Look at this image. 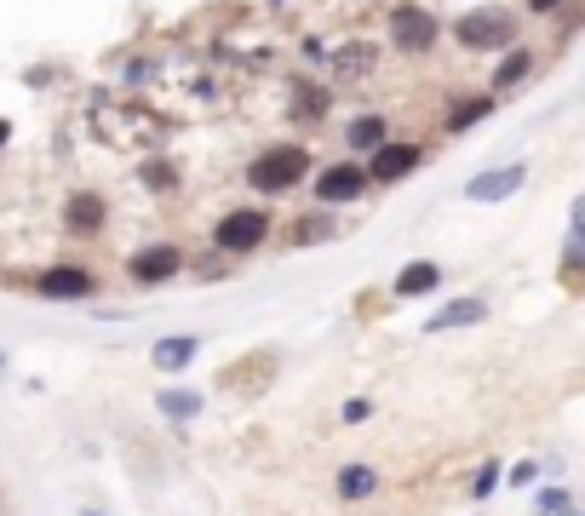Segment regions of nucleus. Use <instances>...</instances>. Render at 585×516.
I'll use <instances>...</instances> for the list:
<instances>
[{
	"label": "nucleus",
	"instance_id": "0eeeda50",
	"mask_svg": "<svg viewBox=\"0 0 585 516\" xmlns=\"http://www.w3.org/2000/svg\"><path fill=\"white\" fill-rule=\"evenodd\" d=\"M185 270V247L178 242H144L138 253H127V282L132 287H161Z\"/></svg>",
	"mask_w": 585,
	"mask_h": 516
},
{
	"label": "nucleus",
	"instance_id": "4be33fe9",
	"mask_svg": "<svg viewBox=\"0 0 585 516\" xmlns=\"http://www.w3.org/2000/svg\"><path fill=\"white\" fill-rule=\"evenodd\" d=\"M569 505H574L569 488H539V493H534V511H539V516H562Z\"/></svg>",
	"mask_w": 585,
	"mask_h": 516
},
{
	"label": "nucleus",
	"instance_id": "4468645a",
	"mask_svg": "<svg viewBox=\"0 0 585 516\" xmlns=\"http://www.w3.org/2000/svg\"><path fill=\"white\" fill-rule=\"evenodd\" d=\"M328 104H333V92H328V87H293L288 115H293L298 127H321V121H328Z\"/></svg>",
	"mask_w": 585,
	"mask_h": 516
},
{
	"label": "nucleus",
	"instance_id": "a211bd4d",
	"mask_svg": "<svg viewBox=\"0 0 585 516\" xmlns=\"http://www.w3.org/2000/svg\"><path fill=\"white\" fill-rule=\"evenodd\" d=\"M138 178H144V190H155V195L178 190V167L167 162V155H144V162H138Z\"/></svg>",
	"mask_w": 585,
	"mask_h": 516
},
{
	"label": "nucleus",
	"instance_id": "dca6fc26",
	"mask_svg": "<svg viewBox=\"0 0 585 516\" xmlns=\"http://www.w3.org/2000/svg\"><path fill=\"white\" fill-rule=\"evenodd\" d=\"M534 64H539V57H534L529 47H506V57H499V69H494V87H488V92H506V87H517V81H529Z\"/></svg>",
	"mask_w": 585,
	"mask_h": 516
},
{
	"label": "nucleus",
	"instance_id": "6ab92c4d",
	"mask_svg": "<svg viewBox=\"0 0 585 516\" xmlns=\"http://www.w3.org/2000/svg\"><path fill=\"white\" fill-rule=\"evenodd\" d=\"M373 69V47H345V52H333V75L339 81H351V75H368Z\"/></svg>",
	"mask_w": 585,
	"mask_h": 516
},
{
	"label": "nucleus",
	"instance_id": "9b49d317",
	"mask_svg": "<svg viewBox=\"0 0 585 516\" xmlns=\"http://www.w3.org/2000/svg\"><path fill=\"white\" fill-rule=\"evenodd\" d=\"M488 299L482 293H471V299H454V305H442L431 322H425V333H448V327H476V322H488Z\"/></svg>",
	"mask_w": 585,
	"mask_h": 516
},
{
	"label": "nucleus",
	"instance_id": "f257e3e1",
	"mask_svg": "<svg viewBox=\"0 0 585 516\" xmlns=\"http://www.w3.org/2000/svg\"><path fill=\"white\" fill-rule=\"evenodd\" d=\"M310 178V150L305 144H270L247 162V184L258 195H288Z\"/></svg>",
	"mask_w": 585,
	"mask_h": 516
},
{
	"label": "nucleus",
	"instance_id": "6e6552de",
	"mask_svg": "<svg viewBox=\"0 0 585 516\" xmlns=\"http://www.w3.org/2000/svg\"><path fill=\"white\" fill-rule=\"evenodd\" d=\"M419 162H425V150L419 144H379L368 150V162H361V172H368V184H402L408 172H419Z\"/></svg>",
	"mask_w": 585,
	"mask_h": 516
},
{
	"label": "nucleus",
	"instance_id": "aec40b11",
	"mask_svg": "<svg viewBox=\"0 0 585 516\" xmlns=\"http://www.w3.org/2000/svg\"><path fill=\"white\" fill-rule=\"evenodd\" d=\"M155 402H161V413H167V420H195V413H201V396H195V390H161Z\"/></svg>",
	"mask_w": 585,
	"mask_h": 516
},
{
	"label": "nucleus",
	"instance_id": "2eb2a0df",
	"mask_svg": "<svg viewBox=\"0 0 585 516\" xmlns=\"http://www.w3.org/2000/svg\"><path fill=\"white\" fill-rule=\"evenodd\" d=\"M494 115V92H476V98H459V104L442 115V132H471L476 121H488Z\"/></svg>",
	"mask_w": 585,
	"mask_h": 516
},
{
	"label": "nucleus",
	"instance_id": "f03ea898",
	"mask_svg": "<svg viewBox=\"0 0 585 516\" xmlns=\"http://www.w3.org/2000/svg\"><path fill=\"white\" fill-rule=\"evenodd\" d=\"M270 230H276L270 207H230V212L213 224V247L225 253V258H253V253H265Z\"/></svg>",
	"mask_w": 585,
	"mask_h": 516
},
{
	"label": "nucleus",
	"instance_id": "20e7f679",
	"mask_svg": "<svg viewBox=\"0 0 585 516\" xmlns=\"http://www.w3.org/2000/svg\"><path fill=\"white\" fill-rule=\"evenodd\" d=\"M35 299H47V305H87L98 287V270H87V265H47V270H35Z\"/></svg>",
	"mask_w": 585,
	"mask_h": 516
},
{
	"label": "nucleus",
	"instance_id": "5701e85b",
	"mask_svg": "<svg viewBox=\"0 0 585 516\" xmlns=\"http://www.w3.org/2000/svg\"><path fill=\"white\" fill-rule=\"evenodd\" d=\"M321 235H328V218H298L288 242H293V247H310V242H321Z\"/></svg>",
	"mask_w": 585,
	"mask_h": 516
},
{
	"label": "nucleus",
	"instance_id": "b1692460",
	"mask_svg": "<svg viewBox=\"0 0 585 516\" xmlns=\"http://www.w3.org/2000/svg\"><path fill=\"white\" fill-rule=\"evenodd\" d=\"M499 476H506L499 465H482V470H476V482H471V493H476V500H488V493L499 488Z\"/></svg>",
	"mask_w": 585,
	"mask_h": 516
},
{
	"label": "nucleus",
	"instance_id": "39448f33",
	"mask_svg": "<svg viewBox=\"0 0 585 516\" xmlns=\"http://www.w3.org/2000/svg\"><path fill=\"white\" fill-rule=\"evenodd\" d=\"M391 41H396V52H408V57H425V52L442 41V24H436V12H431V7H419V0H402V7L391 12Z\"/></svg>",
	"mask_w": 585,
	"mask_h": 516
},
{
	"label": "nucleus",
	"instance_id": "f8f14e48",
	"mask_svg": "<svg viewBox=\"0 0 585 516\" xmlns=\"http://www.w3.org/2000/svg\"><path fill=\"white\" fill-rule=\"evenodd\" d=\"M442 287V265L436 258H414V265H402L396 270V299H425V293H436Z\"/></svg>",
	"mask_w": 585,
	"mask_h": 516
},
{
	"label": "nucleus",
	"instance_id": "1a4fd4ad",
	"mask_svg": "<svg viewBox=\"0 0 585 516\" xmlns=\"http://www.w3.org/2000/svg\"><path fill=\"white\" fill-rule=\"evenodd\" d=\"M64 224L75 230V235H104V224H110V202L98 190H75L69 202H64Z\"/></svg>",
	"mask_w": 585,
	"mask_h": 516
},
{
	"label": "nucleus",
	"instance_id": "7ed1b4c3",
	"mask_svg": "<svg viewBox=\"0 0 585 516\" xmlns=\"http://www.w3.org/2000/svg\"><path fill=\"white\" fill-rule=\"evenodd\" d=\"M454 41L466 52H506L517 41V17L506 7H476L454 17Z\"/></svg>",
	"mask_w": 585,
	"mask_h": 516
},
{
	"label": "nucleus",
	"instance_id": "ddd939ff",
	"mask_svg": "<svg viewBox=\"0 0 585 516\" xmlns=\"http://www.w3.org/2000/svg\"><path fill=\"white\" fill-rule=\"evenodd\" d=\"M195 356H201V339H195V333H173V339H155L150 362H155L161 373H185Z\"/></svg>",
	"mask_w": 585,
	"mask_h": 516
},
{
	"label": "nucleus",
	"instance_id": "9d476101",
	"mask_svg": "<svg viewBox=\"0 0 585 516\" xmlns=\"http://www.w3.org/2000/svg\"><path fill=\"white\" fill-rule=\"evenodd\" d=\"M522 178H529V167L511 162V167H499V172H476L471 184H466V195H471V202H506V195L522 190Z\"/></svg>",
	"mask_w": 585,
	"mask_h": 516
},
{
	"label": "nucleus",
	"instance_id": "cd10ccee",
	"mask_svg": "<svg viewBox=\"0 0 585 516\" xmlns=\"http://www.w3.org/2000/svg\"><path fill=\"white\" fill-rule=\"evenodd\" d=\"M0 367H7V356H0Z\"/></svg>",
	"mask_w": 585,
	"mask_h": 516
},
{
	"label": "nucleus",
	"instance_id": "f3484780",
	"mask_svg": "<svg viewBox=\"0 0 585 516\" xmlns=\"http://www.w3.org/2000/svg\"><path fill=\"white\" fill-rule=\"evenodd\" d=\"M339 500H373L379 493V470L373 465H339Z\"/></svg>",
	"mask_w": 585,
	"mask_h": 516
},
{
	"label": "nucleus",
	"instance_id": "c85d7f7f",
	"mask_svg": "<svg viewBox=\"0 0 585 516\" xmlns=\"http://www.w3.org/2000/svg\"><path fill=\"white\" fill-rule=\"evenodd\" d=\"M87 516H98V511H87Z\"/></svg>",
	"mask_w": 585,
	"mask_h": 516
},
{
	"label": "nucleus",
	"instance_id": "393cba45",
	"mask_svg": "<svg viewBox=\"0 0 585 516\" xmlns=\"http://www.w3.org/2000/svg\"><path fill=\"white\" fill-rule=\"evenodd\" d=\"M368 413H373V408H368V402H361V396H351V402H345V408H339V420H345V425H361V420H368Z\"/></svg>",
	"mask_w": 585,
	"mask_h": 516
},
{
	"label": "nucleus",
	"instance_id": "a878e982",
	"mask_svg": "<svg viewBox=\"0 0 585 516\" xmlns=\"http://www.w3.org/2000/svg\"><path fill=\"white\" fill-rule=\"evenodd\" d=\"M534 476H539V465H517V476H506V482H511V488H529Z\"/></svg>",
	"mask_w": 585,
	"mask_h": 516
},
{
	"label": "nucleus",
	"instance_id": "bb28decb",
	"mask_svg": "<svg viewBox=\"0 0 585 516\" xmlns=\"http://www.w3.org/2000/svg\"><path fill=\"white\" fill-rule=\"evenodd\" d=\"M529 12H539V17H546V12H557V0H529Z\"/></svg>",
	"mask_w": 585,
	"mask_h": 516
},
{
	"label": "nucleus",
	"instance_id": "412c9836",
	"mask_svg": "<svg viewBox=\"0 0 585 516\" xmlns=\"http://www.w3.org/2000/svg\"><path fill=\"white\" fill-rule=\"evenodd\" d=\"M351 150H379L385 144V121H379V115H361V121H351Z\"/></svg>",
	"mask_w": 585,
	"mask_h": 516
},
{
	"label": "nucleus",
	"instance_id": "423d86ee",
	"mask_svg": "<svg viewBox=\"0 0 585 516\" xmlns=\"http://www.w3.org/2000/svg\"><path fill=\"white\" fill-rule=\"evenodd\" d=\"M310 190H316V207L339 212V207H356L373 184H368V172H361V162H333V167H321V172H316V184H310Z\"/></svg>",
	"mask_w": 585,
	"mask_h": 516
}]
</instances>
